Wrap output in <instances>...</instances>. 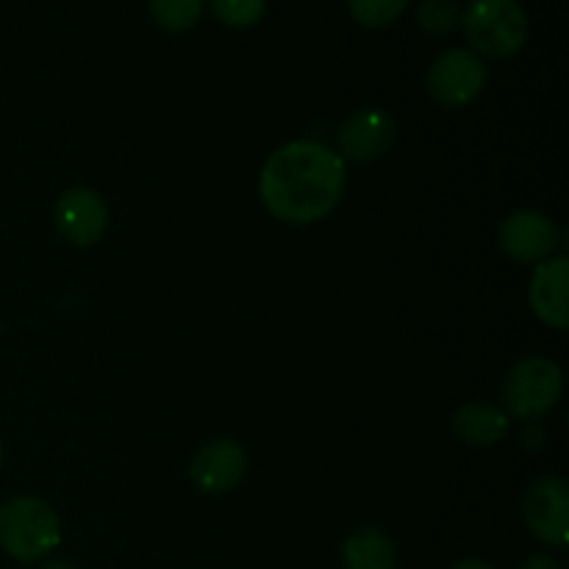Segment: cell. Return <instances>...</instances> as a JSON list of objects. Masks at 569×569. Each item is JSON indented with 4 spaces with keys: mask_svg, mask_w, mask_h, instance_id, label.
Here are the masks:
<instances>
[{
    "mask_svg": "<svg viewBox=\"0 0 569 569\" xmlns=\"http://www.w3.org/2000/svg\"><path fill=\"white\" fill-rule=\"evenodd\" d=\"M520 569H561V565L553 559V556L533 553V556H528L526 561H522Z\"/></svg>",
    "mask_w": 569,
    "mask_h": 569,
    "instance_id": "cell-19",
    "label": "cell"
},
{
    "mask_svg": "<svg viewBox=\"0 0 569 569\" xmlns=\"http://www.w3.org/2000/svg\"><path fill=\"white\" fill-rule=\"evenodd\" d=\"M61 542L59 515L44 500L17 495L0 503V550L20 565L48 559Z\"/></svg>",
    "mask_w": 569,
    "mask_h": 569,
    "instance_id": "cell-2",
    "label": "cell"
},
{
    "mask_svg": "<svg viewBox=\"0 0 569 569\" xmlns=\"http://www.w3.org/2000/svg\"><path fill=\"white\" fill-rule=\"evenodd\" d=\"M395 120L381 109H361L350 114L339 128V150L342 159L376 161L392 148Z\"/></svg>",
    "mask_w": 569,
    "mask_h": 569,
    "instance_id": "cell-10",
    "label": "cell"
},
{
    "mask_svg": "<svg viewBox=\"0 0 569 569\" xmlns=\"http://www.w3.org/2000/svg\"><path fill=\"white\" fill-rule=\"evenodd\" d=\"M0 465H3V442H0Z\"/></svg>",
    "mask_w": 569,
    "mask_h": 569,
    "instance_id": "cell-22",
    "label": "cell"
},
{
    "mask_svg": "<svg viewBox=\"0 0 569 569\" xmlns=\"http://www.w3.org/2000/svg\"><path fill=\"white\" fill-rule=\"evenodd\" d=\"M453 433L472 448H492L509 433V415L487 400H472L453 415Z\"/></svg>",
    "mask_w": 569,
    "mask_h": 569,
    "instance_id": "cell-12",
    "label": "cell"
},
{
    "mask_svg": "<svg viewBox=\"0 0 569 569\" xmlns=\"http://www.w3.org/2000/svg\"><path fill=\"white\" fill-rule=\"evenodd\" d=\"M398 553L387 533L376 528H365L345 539L342 545V567L345 569H395Z\"/></svg>",
    "mask_w": 569,
    "mask_h": 569,
    "instance_id": "cell-13",
    "label": "cell"
},
{
    "mask_svg": "<svg viewBox=\"0 0 569 569\" xmlns=\"http://www.w3.org/2000/svg\"><path fill=\"white\" fill-rule=\"evenodd\" d=\"M522 517L539 542L565 548L569 542V487L565 478L545 476L533 481L522 498Z\"/></svg>",
    "mask_w": 569,
    "mask_h": 569,
    "instance_id": "cell-6",
    "label": "cell"
},
{
    "mask_svg": "<svg viewBox=\"0 0 569 569\" xmlns=\"http://www.w3.org/2000/svg\"><path fill=\"white\" fill-rule=\"evenodd\" d=\"M461 28L470 50L481 59H509L520 53L531 33L520 0H470L461 9Z\"/></svg>",
    "mask_w": 569,
    "mask_h": 569,
    "instance_id": "cell-3",
    "label": "cell"
},
{
    "mask_svg": "<svg viewBox=\"0 0 569 569\" xmlns=\"http://www.w3.org/2000/svg\"><path fill=\"white\" fill-rule=\"evenodd\" d=\"M109 226L106 200L94 189L72 187L56 203V228L76 248H92Z\"/></svg>",
    "mask_w": 569,
    "mask_h": 569,
    "instance_id": "cell-7",
    "label": "cell"
},
{
    "mask_svg": "<svg viewBox=\"0 0 569 569\" xmlns=\"http://www.w3.org/2000/svg\"><path fill=\"white\" fill-rule=\"evenodd\" d=\"M209 0H148V11L156 26L167 33H183L203 17Z\"/></svg>",
    "mask_w": 569,
    "mask_h": 569,
    "instance_id": "cell-14",
    "label": "cell"
},
{
    "mask_svg": "<svg viewBox=\"0 0 569 569\" xmlns=\"http://www.w3.org/2000/svg\"><path fill=\"white\" fill-rule=\"evenodd\" d=\"M411 0H348V14L359 22L361 28H387L406 14Z\"/></svg>",
    "mask_w": 569,
    "mask_h": 569,
    "instance_id": "cell-16",
    "label": "cell"
},
{
    "mask_svg": "<svg viewBox=\"0 0 569 569\" xmlns=\"http://www.w3.org/2000/svg\"><path fill=\"white\" fill-rule=\"evenodd\" d=\"M345 189V159L317 139H295L272 150L259 176L264 209L289 226H311L337 209Z\"/></svg>",
    "mask_w": 569,
    "mask_h": 569,
    "instance_id": "cell-1",
    "label": "cell"
},
{
    "mask_svg": "<svg viewBox=\"0 0 569 569\" xmlns=\"http://www.w3.org/2000/svg\"><path fill=\"white\" fill-rule=\"evenodd\" d=\"M500 392H503L506 415L522 422H533L559 403L561 392H565V376L556 361L545 359V356H528L511 367Z\"/></svg>",
    "mask_w": 569,
    "mask_h": 569,
    "instance_id": "cell-4",
    "label": "cell"
},
{
    "mask_svg": "<svg viewBox=\"0 0 569 569\" xmlns=\"http://www.w3.org/2000/svg\"><path fill=\"white\" fill-rule=\"evenodd\" d=\"M450 569H495V567L487 565V561H481V559H465V561H456Z\"/></svg>",
    "mask_w": 569,
    "mask_h": 569,
    "instance_id": "cell-20",
    "label": "cell"
},
{
    "mask_svg": "<svg viewBox=\"0 0 569 569\" xmlns=\"http://www.w3.org/2000/svg\"><path fill=\"white\" fill-rule=\"evenodd\" d=\"M417 26L428 37H448L461 26L459 0H420L417 3Z\"/></svg>",
    "mask_w": 569,
    "mask_h": 569,
    "instance_id": "cell-15",
    "label": "cell"
},
{
    "mask_svg": "<svg viewBox=\"0 0 569 569\" xmlns=\"http://www.w3.org/2000/svg\"><path fill=\"white\" fill-rule=\"evenodd\" d=\"M426 87L445 109H465L487 87V64L470 48H448L428 67Z\"/></svg>",
    "mask_w": 569,
    "mask_h": 569,
    "instance_id": "cell-5",
    "label": "cell"
},
{
    "mask_svg": "<svg viewBox=\"0 0 569 569\" xmlns=\"http://www.w3.org/2000/svg\"><path fill=\"white\" fill-rule=\"evenodd\" d=\"M209 9L217 22L242 31V28L256 26L264 17L267 0H209Z\"/></svg>",
    "mask_w": 569,
    "mask_h": 569,
    "instance_id": "cell-17",
    "label": "cell"
},
{
    "mask_svg": "<svg viewBox=\"0 0 569 569\" xmlns=\"http://www.w3.org/2000/svg\"><path fill=\"white\" fill-rule=\"evenodd\" d=\"M567 283H569V261L565 256L559 259H545L537 264L531 278L528 300L531 309L545 326L556 331H567L569 326V303H567Z\"/></svg>",
    "mask_w": 569,
    "mask_h": 569,
    "instance_id": "cell-11",
    "label": "cell"
},
{
    "mask_svg": "<svg viewBox=\"0 0 569 569\" xmlns=\"http://www.w3.org/2000/svg\"><path fill=\"white\" fill-rule=\"evenodd\" d=\"M248 456L233 439L206 442L189 465V478L203 495H226L242 483Z\"/></svg>",
    "mask_w": 569,
    "mask_h": 569,
    "instance_id": "cell-9",
    "label": "cell"
},
{
    "mask_svg": "<svg viewBox=\"0 0 569 569\" xmlns=\"http://www.w3.org/2000/svg\"><path fill=\"white\" fill-rule=\"evenodd\" d=\"M500 248L517 264H539L550 259L556 248V226L548 214L520 209L500 226Z\"/></svg>",
    "mask_w": 569,
    "mask_h": 569,
    "instance_id": "cell-8",
    "label": "cell"
},
{
    "mask_svg": "<svg viewBox=\"0 0 569 569\" xmlns=\"http://www.w3.org/2000/svg\"><path fill=\"white\" fill-rule=\"evenodd\" d=\"M39 569H78V567H72L70 561H59V559H50V561H44L42 567Z\"/></svg>",
    "mask_w": 569,
    "mask_h": 569,
    "instance_id": "cell-21",
    "label": "cell"
},
{
    "mask_svg": "<svg viewBox=\"0 0 569 569\" xmlns=\"http://www.w3.org/2000/svg\"><path fill=\"white\" fill-rule=\"evenodd\" d=\"M520 439H522V448H539V445H542V439H545L542 426H537V422H526Z\"/></svg>",
    "mask_w": 569,
    "mask_h": 569,
    "instance_id": "cell-18",
    "label": "cell"
}]
</instances>
